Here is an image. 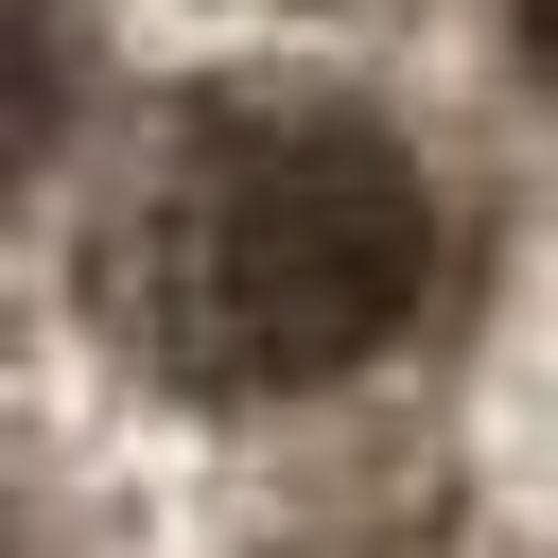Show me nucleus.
<instances>
[{"mask_svg":"<svg viewBox=\"0 0 558 558\" xmlns=\"http://www.w3.org/2000/svg\"><path fill=\"white\" fill-rule=\"evenodd\" d=\"M418 296H436V192H418V157L366 105H296V87L192 105L140 157L122 227H105V331L157 384H192V401L349 384Z\"/></svg>","mask_w":558,"mask_h":558,"instance_id":"1","label":"nucleus"},{"mask_svg":"<svg viewBox=\"0 0 558 558\" xmlns=\"http://www.w3.org/2000/svg\"><path fill=\"white\" fill-rule=\"evenodd\" d=\"M52 122H70V17L52 0H0V192L52 157Z\"/></svg>","mask_w":558,"mask_h":558,"instance_id":"2","label":"nucleus"},{"mask_svg":"<svg viewBox=\"0 0 558 558\" xmlns=\"http://www.w3.org/2000/svg\"><path fill=\"white\" fill-rule=\"evenodd\" d=\"M523 52H541V70H558V0H523Z\"/></svg>","mask_w":558,"mask_h":558,"instance_id":"3","label":"nucleus"},{"mask_svg":"<svg viewBox=\"0 0 558 558\" xmlns=\"http://www.w3.org/2000/svg\"><path fill=\"white\" fill-rule=\"evenodd\" d=\"M0 558H52V541H35V523H0Z\"/></svg>","mask_w":558,"mask_h":558,"instance_id":"4","label":"nucleus"}]
</instances>
